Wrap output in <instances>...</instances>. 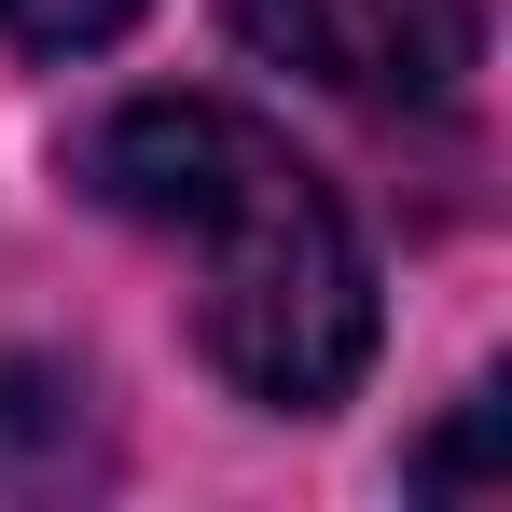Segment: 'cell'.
Returning a JSON list of instances; mask_svg holds the SVG:
<instances>
[{"instance_id":"1","label":"cell","mask_w":512,"mask_h":512,"mask_svg":"<svg viewBox=\"0 0 512 512\" xmlns=\"http://www.w3.org/2000/svg\"><path fill=\"white\" fill-rule=\"evenodd\" d=\"M97 194L180 250L194 333L250 402L319 416L374 360V263L277 125L222 111V97H139L97 125Z\"/></svg>"},{"instance_id":"2","label":"cell","mask_w":512,"mask_h":512,"mask_svg":"<svg viewBox=\"0 0 512 512\" xmlns=\"http://www.w3.org/2000/svg\"><path fill=\"white\" fill-rule=\"evenodd\" d=\"M236 28L333 97H443L471 70V0H236Z\"/></svg>"},{"instance_id":"3","label":"cell","mask_w":512,"mask_h":512,"mask_svg":"<svg viewBox=\"0 0 512 512\" xmlns=\"http://www.w3.org/2000/svg\"><path fill=\"white\" fill-rule=\"evenodd\" d=\"M139 0H0V42H28V56H84V42H111Z\"/></svg>"},{"instance_id":"4","label":"cell","mask_w":512,"mask_h":512,"mask_svg":"<svg viewBox=\"0 0 512 512\" xmlns=\"http://www.w3.org/2000/svg\"><path fill=\"white\" fill-rule=\"evenodd\" d=\"M471 471H485V402H471V429H457V443H429V485H471Z\"/></svg>"}]
</instances>
